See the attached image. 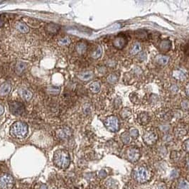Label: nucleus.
<instances>
[{
	"label": "nucleus",
	"instance_id": "f257e3e1",
	"mask_svg": "<svg viewBox=\"0 0 189 189\" xmlns=\"http://www.w3.org/2000/svg\"><path fill=\"white\" fill-rule=\"evenodd\" d=\"M54 162L55 165L61 169H66L69 167L70 157L69 154L66 150L58 149L54 154Z\"/></svg>",
	"mask_w": 189,
	"mask_h": 189
},
{
	"label": "nucleus",
	"instance_id": "f03ea898",
	"mask_svg": "<svg viewBox=\"0 0 189 189\" xmlns=\"http://www.w3.org/2000/svg\"><path fill=\"white\" fill-rule=\"evenodd\" d=\"M28 132H29L28 125L24 122H16L10 128V135L15 138H24L27 135Z\"/></svg>",
	"mask_w": 189,
	"mask_h": 189
},
{
	"label": "nucleus",
	"instance_id": "7ed1b4c3",
	"mask_svg": "<svg viewBox=\"0 0 189 189\" xmlns=\"http://www.w3.org/2000/svg\"><path fill=\"white\" fill-rule=\"evenodd\" d=\"M14 185V180L11 175L1 174L0 176V188L12 189Z\"/></svg>",
	"mask_w": 189,
	"mask_h": 189
},
{
	"label": "nucleus",
	"instance_id": "20e7f679",
	"mask_svg": "<svg viewBox=\"0 0 189 189\" xmlns=\"http://www.w3.org/2000/svg\"><path fill=\"white\" fill-rule=\"evenodd\" d=\"M105 126L109 131L114 132L119 130V120L114 116H110L107 117L104 122Z\"/></svg>",
	"mask_w": 189,
	"mask_h": 189
},
{
	"label": "nucleus",
	"instance_id": "39448f33",
	"mask_svg": "<svg viewBox=\"0 0 189 189\" xmlns=\"http://www.w3.org/2000/svg\"><path fill=\"white\" fill-rule=\"evenodd\" d=\"M134 176H135L136 181L142 183V182L147 181L149 177V172L145 168L138 167L135 169Z\"/></svg>",
	"mask_w": 189,
	"mask_h": 189
},
{
	"label": "nucleus",
	"instance_id": "423d86ee",
	"mask_svg": "<svg viewBox=\"0 0 189 189\" xmlns=\"http://www.w3.org/2000/svg\"><path fill=\"white\" fill-rule=\"evenodd\" d=\"M9 110L14 115H21L25 112V107L22 102H12L9 104Z\"/></svg>",
	"mask_w": 189,
	"mask_h": 189
},
{
	"label": "nucleus",
	"instance_id": "0eeeda50",
	"mask_svg": "<svg viewBox=\"0 0 189 189\" xmlns=\"http://www.w3.org/2000/svg\"><path fill=\"white\" fill-rule=\"evenodd\" d=\"M157 135L153 131H147L143 136V140L148 145H151L156 142Z\"/></svg>",
	"mask_w": 189,
	"mask_h": 189
},
{
	"label": "nucleus",
	"instance_id": "6e6552de",
	"mask_svg": "<svg viewBox=\"0 0 189 189\" xmlns=\"http://www.w3.org/2000/svg\"><path fill=\"white\" fill-rule=\"evenodd\" d=\"M127 43V41L126 37L122 36V35H119L113 41V45L118 49H123L126 46Z\"/></svg>",
	"mask_w": 189,
	"mask_h": 189
},
{
	"label": "nucleus",
	"instance_id": "1a4fd4ad",
	"mask_svg": "<svg viewBox=\"0 0 189 189\" xmlns=\"http://www.w3.org/2000/svg\"><path fill=\"white\" fill-rule=\"evenodd\" d=\"M127 158L130 161H131L132 162L137 161L139 159V157H140V152L137 149L135 148H130L127 150Z\"/></svg>",
	"mask_w": 189,
	"mask_h": 189
},
{
	"label": "nucleus",
	"instance_id": "9d476101",
	"mask_svg": "<svg viewBox=\"0 0 189 189\" xmlns=\"http://www.w3.org/2000/svg\"><path fill=\"white\" fill-rule=\"evenodd\" d=\"M19 94L21 96V98L26 101H29L33 98V93L24 88H22L19 90Z\"/></svg>",
	"mask_w": 189,
	"mask_h": 189
},
{
	"label": "nucleus",
	"instance_id": "9b49d317",
	"mask_svg": "<svg viewBox=\"0 0 189 189\" xmlns=\"http://www.w3.org/2000/svg\"><path fill=\"white\" fill-rule=\"evenodd\" d=\"M56 133H57V135L60 137V138L67 139L71 136L72 132H71V130H70L69 128L64 127V128H62V129H60V130H58Z\"/></svg>",
	"mask_w": 189,
	"mask_h": 189
},
{
	"label": "nucleus",
	"instance_id": "f8f14e48",
	"mask_svg": "<svg viewBox=\"0 0 189 189\" xmlns=\"http://www.w3.org/2000/svg\"><path fill=\"white\" fill-rule=\"evenodd\" d=\"M12 85L9 82H6L0 86V96H5L11 92Z\"/></svg>",
	"mask_w": 189,
	"mask_h": 189
},
{
	"label": "nucleus",
	"instance_id": "ddd939ff",
	"mask_svg": "<svg viewBox=\"0 0 189 189\" xmlns=\"http://www.w3.org/2000/svg\"><path fill=\"white\" fill-rule=\"evenodd\" d=\"M15 27L17 31L22 33H27L29 31V27L23 22H17Z\"/></svg>",
	"mask_w": 189,
	"mask_h": 189
},
{
	"label": "nucleus",
	"instance_id": "4468645a",
	"mask_svg": "<svg viewBox=\"0 0 189 189\" xmlns=\"http://www.w3.org/2000/svg\"><path fill=\"white\" fill-rule=\"evenodd\" d=\"M137 119H138V122H139V124H141L142 125H146V124L149 123L150 118H149V116L146 113L142 112L138 115Z\"/></svg>",
	"mask_w": 189,
	"mask_h": 189
},
{
	"label": "nucleus",
	"instance_id": "2eb2a0df",
	"mask_svg": "<svg viewBox=\"0 0 189 189\" xmlns=\"http://www.w3.org/2000/svg\"><path fill=\"white\" fill-rule=\"evenodd\" d=\"M93 77V73L91 71L84 72V73H79L77 75V77L83 81H88Z\"/></svg>",
	"mask_w": 189,
	"mask_h": 189
},
{
	"label": "nucleus",
	"instance_id": "dca6fc26",
	"mask_svg": "<svg viewBox=\"0 0 189 189\" xmlns=\"http://www.w3.org/2000/svg\"><path fill=\"white\" fill-rule=\"evenodd\" d=\"M47 31L49 33H56L58 31V30L60 29L59 26L57 25V24H54V23H51V24H49L46 27Z\"/></svg>",
	"mask_w": 189,
	"mask_h": 189
},
{
	"label": "nucleus",
	"instance_id": "f3484780",
	"mask_svg": "<svg viewBox=\"0 0 189 189\" xmlns=\"http://www.w3.org/2000/svg\"><path fill=\"white\" fill-rule=\"evenodd\" d=\"M171 47V42L169 40H164L160 43V49L162 51H168Z\"/></svg>",
	"mask_w": 189,
	"mask_h": 189
},
{
	"label": "nucleus",
	"instance_id": "a211bd4d",
	"mask_svg": "<svg viewBox=\"0 0 189 189\" xmlns=\"http://www.w3.org/2000/svg\"><path fill=\"white\" fill-rule=\"evenodd\" d=\"M90 90L93 93H98L100 90V84L98 81L92 83L90 85Z\"/></svg>",
	"mask_w": 189,
	"mask_h": 189
},
{
	"label": "nucleus",
	"instance_id": "6ab92c4d",
	"mask_svg": "<svg viewBox=\"0 0 189 189\" xmlns=\"http://www.w3.org/2000/svg\"><path fill=\"white\" fill-rule=\"evenodd\" d=\"M86 49H87V45L84 43V42H79L76 45V51L78 54H83V53L85 52Z\"/></svg>",
	"mask_w": 189,
	"mask_h": 189
},
{
	"label": "nucleus",
	"instance_id": "aec40b11",
	"mask_svg": "<svg viewBox=\"0 0 189 189\" xmlns=\"http://www.w3.org/2000/svg\"><path fill=\"white\" fill-rule=\"evenodd\" d=\"M156 61L158 63L161 65H166L167 64L168 62L169 61V58L167 57V56H163V55H160L158 56L156 58Z\"/></svg>",
	"mask_w": 189,
	"mask_h": 189
},
{
	"label": "nucleus",
	"instance_id": "412c9836",
	"mask_svg": "<svg viewBox=\"0 0 189 189\" xmlns=\"http://www.w3.org/2000/svg\"><path fill=\"white\" fill-rule=\"evenodd\" d=\"M121 139L124 144H128L131 142V136H130V134L127 133V132H124L121 135Z\"/></svg>",
	"mask_w": 189,
	"mask_h": 189
},
{
	"label": "nucleus",
	"instance_id": "4be33fe9",
	"mask_svg": "<svg viewBox=\"0 0 189 189\" xmlns=\"http://www.w3.org/2000/svg\"><path fill=\"white\" fill-rule=\"evenodd\" d=\"M173 76H174L176 79H177V80H185V74L182 71H181V70H175L174 73H173Z\"/></svg>",
	"mask_w": 189,
	"mask_h": 189
},
{
	"label": "nucleus",
	"instance_id": "5701e85b",
	"mask_svg": "<svg viewBox=\"0 0 189 189\" xmlns=\"http://www.w3.org/2000/svg\"><path fill=\"white\" fill-rule=\"evenodd\" d=\"M70 43H71V41L68 36L63 37V38L58 40V44L60 46H68L70 45Z\"/></svg>",
	"mask_w": 189,
	"mask_h": 189
},
{
	"label": "nucleus",
	"instance_id": "b1692460",
	"mask_svg": "<svg viewBox=\"0 0 189 189\" xmlns=\"http://www.w3.org/2000/svg\"><path fill=\"white\" fill-rule=\"evenodd\" d=\"M102 48L100 46H98L96 49V50L93 52V54H92V57L95 58V59H98V58H99L102 56Z\"/></svg>",
	"mask_w": 189,
	"mask_h": 189
},
{
	"label": "nucleus",
	"instance_id": "393cba45",
	"mask_svg": "<svg viewBox=\"0 0 189 189\" xmlns=\"http://www.w3.org/2000/svg\"><path fill=\"white\" fill-rule=\"evenodd\" d=\"M178 189H189V182L182 180L178 184Z\"/></svg>",
	"mask_w": 189,
	"mask_h": 189
},
{
	"label": "nucleus",
	"instance_id": "a878e982",
	"mask_svg": "<svg viewBox=\"0 0 189 189\" xmlns=\"http://www.w3.org/2000/svg\"><path fill=\"white\" fill-rule=\"evenodd\" d=\"M26 68V64L23 62H19L17 65V72L19 73H21L23 72V70Z\"/></svg>",
	"mask_w": 189,
	"mask_h": 189
},
{
	"label": "nucleus",
	"instance_id": "bb28decb",
	"mask_svg": "<svg viewBox=\"0 0 189 189\" xmlns=\"http://www.w3.org/2000/svg\"><path fill=\"white\" fill-rule=\"evenodd\" d=\"M141 49H142V48H141L140 44L136 43V44H135V46H134L133 48L132 49L131 52L130 53H131V54H132V55H136V54H138L139 51H141Z\"/></svg>",
	"mask_w": 189,
	"mask_h": 189
},
{
	"label": "nucleus",
	"instance_id": "cd10ccee",
	"mask_svg": "<svg viewBox=\"0 0 189 189\" xmlns=\"http://www.w3.org/2000/svg\"><path fill=\"white\" fill-rule=\"evenodd\" d=\"M107 82L110 84H114L117 81V76L115 74H111L107 77Z\"/></svg>",
	"mask_w": 189,
	"mask_h": 189
},
{
	"label": "nucleus",
	"instance_id": "c85d7f7f",
	"mask_svg": "<svg viewBox=\"0 0 189 189\" xmlns=\"http://www.w3.org/2000/svg\"><path fill=\"white\" fill-rule=\"evenodd\" d=\"M130 114H131V111H130L128 108L123 109L122 110V112H120V115H121V117L123 118V119H125V118L128 117Z\"/></svg>",
	"mask_w": 189,
	"mask_h": 189
},
{
	"label": "nucleus",
	"instance_id": "c756f323",
	"mask_svg": "<svg viewBox=\"0 0 189 189\" xmlns=\"http://www.w3.org/2000/svg\"><path fill=\"white\" fill-rule=\"evenodd\" d=\"M130 135L134 138H137L139 136V131L136 128H131L130 130Z\"/></svg>",
	"mask_w": 189,
	"mask_h": 189
},
{
	"label": "nucleus",
	"instance_id": "7c9ffc66",
	"mask_svg": "<svg viewBox=\"0 0 189 189\" xmlns=\"http://www.w3.org/2000/svg\"><path fill=\"white\" fill-rule=\"evenodd\" d=\"M49 92L51 93H54V94H56V93H58L60 92V88L59 87H56V86H52L49 89Z\"/></svg>",
	"mask_w": 189,
	"mask_h": 189
},
{
	"label": "nucleus",
	"instance_id": "2f4dec72",
	"mask_svg": "<svg viewBox=\"0 0 189 189\" xmlns=\"http://www.w3.org/2000/svg\"><path fill=\"white\" fill-rule=\"evenodd\" d=\"M178 175H179L178 171L176 170V169H173V170L171 171L170 178H176L178 177Z\"/></svg>",
	"mask_w": 189,
	"mask_h": 189
},
{
	"label": "nucleus",
	"instance_id": "473e14b6",
	"mask_svg": "<svg viewBox=\"0 0 189 189\" xmlns=\"http://www.w3.org/2000/svg\"><path fill=\"white\" fill-rule=\"evenodd\" d=\"M181 107L183 109H189V102L187 100H183L181 102Z\"/></svg>",
	"mask_w": 189,
	"mask_h": 189
},
{
	"label": "nucleus",
	"instance_id": "72a5a7b5",
	"mask_svg": "<svg viewBox=\"0 0 189 189\" xmlns=\"http://www.w3.org/2000/svg\"><path fill=\"white\" fill-rule=\"evenodd\" d=\"M107 173H106L105 171H100V173H99V176H100V178H105L107 176Z\"/></svg>",
	"mask_w": 189,
	"mask_h": 189
},
{
	"label": "nucleus",
	"instance_id": "f704fd0d",
	"mask_svg": "<svg viewBox=\"0 0 189 189\" xmlns=\"http://www.w3.org/2000/svg\"><path fill=\"white\" fill-rule=\"evenodd\" d=\"M185 149H186V151H188V152H189V139H188V140L185 142Z\"/></svg>",
	"mask_w": 189,
	"mask_h": 189
},
{
	"label": "nucleus",
	"instance_id": "c9c22d12",
	"mask_svg": "<svg viewBox=\"0 0 189 189\" xmlns=\"http://www.w3.org/2000/svg\"><path fill=\"white\" fill-rule=\"evenodd\" d=\"M184 52L185 53V54L189 55V44H187V45L185 46Z\"/></svg>",
	"mask_w": 189,
	"mask_h": 189
},
{
	"label": "nucleus",
	"instance_id": "e433bc0d",
	"mask_svg": "<svg viewBox=\"0 0 189 189\" xmlns=\"http://www.w3.org/2000/svg\"><path fill=\"white\" fill-rule=\"evenodd\" d=\"M4 107H3V106L1 105H0V115H1V114L4 113Z\"/></svg>",
	"mask_w": 189,
	"mask_h": 189
},
{
	"label": "nucleus",
	"instance_id": "4c0bfd02",
	"mask_svg": "<svg viewBox=\"0 0 189 189\" xmlns=\"http://www.w3.org/2000/svg\"><path fill=\"white\" fill-rule=\"evenodd\" d=\"M185 93H186V94L188 96H189V84L186 87V90H185Z\"/></svg>",
	"mask_w": 189,
	"mask_h": 189
},
{
	"label": "nucleus",
	"instance_id": "58836bf2",
	"mask_svg": "<svg viewBox=\"0 0 189 189\" xmlns=\"http://www.w3.org/2000/svg\"><path fill=\"white\" fill-rule=\"evenodd\" d=\"M41 189H47V187H46V185H42V186H41Z\"/></svg>",
	"mask_w": 189,
	"mask_h": 189
},
{
	"label": "nucleus",
	"instance_id": "ea45409f",
	"mask_svg": "<svg viewBox=\"0 0 189 189\" xmlns=\"http://www.w3.org/2000/svg\"><path fill=\"white\" fill-rule=\"evenodd\" d=\"M188 167H189V159H188Z\"/></svg>",
	"mask_w": 189,
	"mask_h": 189
}]
</instances>
